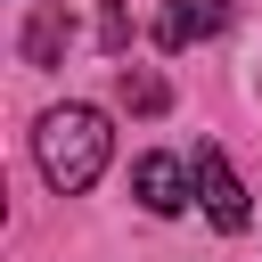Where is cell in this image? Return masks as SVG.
Segmentation results:
<instances>
[{
    "mask_svg": "<svg viewBox=\"0 0 262 262\" xmlns=\"http://www.w3.org/2000/svg\"><path fill=\"white\" fill-rule=\"evenodd\" d=\"M106 147H115V131H106V115H98V106H49V115H41V131H33L41 180H49L57 196H82V188L106 172Z\"/></svg>",
    "mask_w": 262,
    "mask_h": 262,
    "instance_id": "6da1fadb",
    "label": "cell"
},
{
    "mask_svg": "<svg viewBox=\"0 0 262 262\" xmlns=\"http://www.w3.org/2000/svg\"><path fill=\"white\" fill-rule=\"evenodd\" d=\"M196 188H205V213H213V229H246V180L229 172V156L221 147H196Z\"/></svg>",
    "mask_w": 262,
    "mask_h": 262,
    "instance_id": "7a4b0ae2",
    "label": "cell"
},
{
    "mask_svg": "<svg viewBox=\"0 0 262 262\" xmlns=\"http://www.w3.org/2000/svg\"><path fill=\"white\" fill-rule=\"evenodd\" d=\"M131 196H139L147 213H180V205H188V164H180V156H139V164H131Z\"/></svg>",
    "mask_w": 262,
    "mask_h": 262,
    "instance_id": "3957f363",
    "label": "cell"
},
{
    "mask_svg": "<svg viewBox=\"0 0 262 262\" xmlns=\"http://www.w3.org/2000/svg\"><path fill=\"white\" fill-rule=\"evenodd\" d=\"M221 25H229V0H164V16H156V41H164V49H188V41L221 33Z\"/></svg>",
    "mask_w": 262,
    "mask_h": 262,
    "instance_id": "277c9868",
    "label": "cell"
},
{
    "mask_svg": "<svg viewBox=\"0 0 262 262\" xmlns=\"http://www.w3.org/2000/svg\"><path fill=\"white\" fill-rule=\"evenodd\" d=\"M66 41H74V16H66V8H33V25H25V66H57Z\"/></svg>",
    "mask_w": 262,
    "mask_h": 262,
    "instance_id": "5b68a950",
    "label": "cell"
},
{
    "mask_svg": "<svg viewBox=\"0 0 262 262\" xmlns=\"http://www.w3.org/2000/svg\"><path fill=\"white\" fill-rule=\"evenodd\" d=\"M115 98H123L131 115H164V106H172V90H164V82H156L147 66H123V82H115Z\"/></svg>",
    "mask_w": 262,
    "mask_h": 262,
    "instance_id": "8992f818",
    "label": "cell"
},
{
    "mask_svg": "<svg viewBox=\"0 0 262 262\" xmlns=\"http://www.w3.org/2000/svg\"><path fill=\"white\" fill-rule=\"evenodd\" d=\"M98 41H106L115 57L131 49V8H123V0H106V8H98Z\"/></svg>",
    "mask_w": 262,
    "mask_h": 262,
    "instance_id": "52a82bcc",
    "label": "cell"
}]
</instances>
